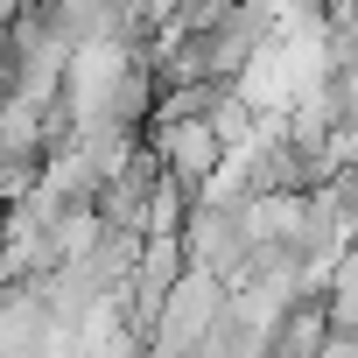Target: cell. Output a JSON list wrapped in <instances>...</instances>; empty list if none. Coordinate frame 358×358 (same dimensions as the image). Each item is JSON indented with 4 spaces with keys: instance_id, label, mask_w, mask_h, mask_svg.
<instances>
[{
    "instance_id": "1",
    "label": "cell",
    "mask_w": 358,
    "mask_h": 358,
    "mask_svg": "<svg viewBox=\"0 0 358 358\" xmlns=\"http://www.w3.org/2000/svg\"><path fill=\"white\" fill-rule=\"evenodd\" d=\"M155 155H162V169H169L183 190H204L211 176H218V162H225V141L211 134V120H204V113H197V120H162Z\"/></svg>"
}]
</instances>
